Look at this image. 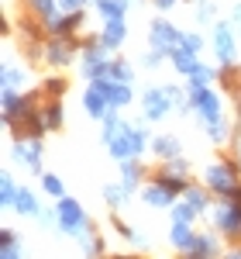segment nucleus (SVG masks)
Returning a JSON list of instances; mask_svg holds the SVG:
<instances>
[{
    "label": "nucleus",
    "mask_w": 241,
    "mask_h": 259,
    "mask_svg": "<svg viewBox=\"0 0 241 259\" xmlns=\"http://www.w3.org/2000/svg\"><path fill=\"white\" fill-rule=\"evenodd\" d=\"M207 139L217 142V145H221V142H227V124H224V118H221V121H210V124H207Z\"/></svg>",
    "instance_id": "72a5a7b5"
},
{
    "label": "nucleus",
    "mask_w": 241,
    "mask_h": 259,
    "mask_svg": "<svg viewBox=\"0 0 241 259\" xmlns=\"http://www.w3.org/2000/svg\"><path fill=\"white\" fill-rule=\"evenodd\" d=\"M41 190L48 197H66V187H62V180L55 173H41Z\"/></svg>",
    "instance_id": "c756f323"
},
{
    "label": "nucleus",
    "mask_w": 241,
    "mask_h": 259,
    "mask_svg": "<svg viewBox=\"0 0 241 259\" xmlns=\"http://www.w3.org/2000/svg\"><path fill=\"white\" fill-rule=\"evenodd\" d=\"M83 252H86L90 259H97V256L103 252V239H97V235H86V239H83Z\"/></svg>",
    "instance_id": "f704fd0d"
},
{
    "label": "nucleus",
    "mask_w": 241,
    "mask_h": 259,
    "mask_svg": "<svg viewBox=\"0 0 241 259\" xmlns=\"http://www.w3.org/2000/svg\"><path fill=\"white\" fill-rule=\"evenodd\" d=\"M165 173H172V177H183V180H186V173H190V162L183 159V156H179V159H169Z\"/></svg>",
    "instance_id": "c9c22d12"
},
{
    "label": "nucleus",
    "mask_w": 241,
    "mask_h": 259,
    "mask_svg": "<svg viewBox=\"0 0 241 259\" xmlns=\"http://www.w3.org/2000/svg\"><path fill=\"white\" fill-rule=\"evenodd\" d=\"M214 52L224 66L234 62V35H231V24H217L214 28Z\"/></svg>",
    "instance_id": "9b49d317"
},
{
    "label": "nucleus",
    "mask_w": 241,
    "mask_h": 259,
    "mask_svg": "<svg viewBox=\"0 0 241 259\" xmlns=\"http://www.w3.org/2000/svg\"><path fill=\"white\" fill-rule=\"evenodd\" d=\"M152 152L159 156V159H179V152H183V145L176 135H159V139H152Z\"/></svg>",
    "instance_id": "2eb2a0df"
},
{
    "label": "nucleus",
    "mask_w": 241,
    "mask_h": 259,
    "mask_svg": "<svg viewBox=\"0 0 241 259\" xmlns=\"http://www.w3.org/2000/svg\"><path fill=\"white\" fill-rule=\"evenodd\" d=\"M155 4H159L162 11H169V7H172V4H176V0H155Z\"/></svg>",
    "instance_id": "37998d69"
},
{
    "label": "nucleus",
    "mask_w": 241,
    "mask_h": 259,
    "mask_svg": "<svg viewBox=\"0 0 241 259\" xmlns=\"http://www.w3.org/2000/svg\"><path fill=\"white\" fill-rule=\"evenodd\" d=\"M0 249H4V256H0V259H24V252L18 249V242H14V245H0Z\"/></svg>",
    "instance_id": "4c0bfd02"
},
{
    "label": "nucleus",
    "mask_w": 241,
    "mask_h": 259,
    "mask_svg": "<svg viewBox=\"0 0 241 259\" xmlns=\"http://www.w3.org/2000/svg\"><path fill=\"white\" fill-rule=\"evenodd\" d=\"M162 62V52H148V56H145V66H159Z\"/></svg>",
    "instance_id": "a19ab883"
},
{
    "label": "nucleus",
    "mask_w": 241,
    "mask_h": 259,
    "mask_svg": "<svg viewBox=\"0 0 241 259\" xmlns=\"http://www.w3.org/2000/svg\"><path fill=\"white\" fill-rule=\"evenodd\" d=\"M190 107L200 114L203 124H210V121H221V94H217V90H210V87L190 90Z\"/></svg>",
    "instance_id": "20e7f679"
},
{
    "label": "nucleus",
    "mask_w": 241,
    "mask_h": 259,
    "mask_svg": "<svg viewBox=\"0 0 241 259\" xmlns=\"http://www.w3.org/2000/svg\"><path fill=\"white\" fill-rule=\"evenodd\" d=\"M224 259H241V249H231V252H227Z\"/></svg>",
    "instance_id": "c03bdc74"
},
{
    "label": "nucleus",
    "mask_w": 241,
    "mask_h": 259,
    "mask_svg": "<svg viewBox=\"0 0 241 259\" xmlns=\"http://www.w3.org/2000/svg\"><path fill=\"white\" fill-rule=\"evenodd\" d=\"M38 114H41V121H45V132H59V128H62V104H59V100L41 104Z\"/></svg>",
    "instance_id": "aec40b11"
},
{
    "label": "nucleus",
    "mask_w": 241,
    "mask_h": 259,
    "mask_svg": "<svg viewBox=\"0 0 241 259\" xmlns=\"http://www.w3.org/2000/svg\"><path fill=\"white\" fill-rule=\"evenodd\" d=\"M14 242H18V235H14L11 228H4V232H0V245H14Z\"/></svg>",
    "instance_id": "ea45409f"
},
{
    "label": "nucleus",
    "mask_w": 241,
    "mask_h": 259,
    "mask_svg": "<svg viewBox=\"0 0 241 259\" xmlns=\"http://www.w3.org/2000/svg\"><path fill=\"white\" fill-rule=\"evenodd\" d=\"M24 90V87H28V69H18V66H11V62H7V66H4V90Z\"/></svg>",
    "instance_id": "5701e85b"
},
{
    "label": "nucleus",
    "mask_w": 241,
    "mask_h": 259,
    "mask_svg": "<svg viewBox=\"0 0 241 259\" xmlns=\"http://www.w3.org/2000/svg\"><path fill=\"white\" fill-rule=\"evenodd\" d=\"M97 7H100L103 18H124V11H128V0H97Z\"/></svg>",
    "instance_id": "c85d7f7f"
},
{
    "label": "nucleus",
    "mask_w": 241,
    "mask_h": 259,
    "mask_svg": "<svg viewBox=\"0 0 241 259\" xmlns=\"http://www.w3.org/2000/svg\"><path fill=\"white\" fill-rule=\"evenodd\" d=\"M197 218V211H193V207H190V204H176V207H172V225H190V221Z\"/></svg>",
    "instance_id": "473e14b6"
},
{
    "label": "nucleus",
    "mask_w": 241,
    "mask_h": 259,
    "mask_svg": "<svg viewBox=\"0 0 241 259\" xmlns=\"http://www.w3.org/2000/svg\"><path fill=\"white\" fill-rule=\"evenodd\" d=\"M141 180H145V166L138 159H124L120 162V183L128 187V190H135Z\"/></svg>",
    "instance_id": "6ab92c4d"
},
{
    "label": "nucleus",
    "mask_w": 241,
    "mask_h": 259,
    "mask_svg": "<svg viewBox=\"0 0 241 259\" xmlns=\"http://www.w3.org/2000/svg\"><path fill=\"white\" fill-rule=\"evenodd\" d=\"M169 111H172L169 90H165V87H148V90H145V118L148 121H162Z\"/></svg>",
    "instance_id": "6e6552de"
},
{
    "label": "nucleus",
    "mask_w": 241,
    "mask_h": 259,
    "mask_svg": "<svg viewBox=\"0 0 241 259\" xmlns=\"http://www.w3.org/2000/svg\"><path fill=\"white\" fill-rule=\"evenodd\" d=\"M55 4H59V0H31V7L38 11V18L45 21V24L55 21Z\"/></svg>",
    "instance_id": "2f4dec72"
},
{
    "label": "nucleus",
    "mask_w": 241,
    "mask_h": 259,
    "mask_svg": "<svg viewBox=\"0 0 241 259\" xmlns=\"http://www.w3.org/2000/svg\"><path fill=\"white\" fill-rule=\"evenodd\" d=\"M172 66H176V73H183V76H190V73H197V66H200V62H197V52H190V49H176V52H172Z\"/></svg>",
    "instance_id": "412c9836"
},
{
    "label": "nucleus",
    "mask_w": 241,
    "mask_h": 259,
    "mask_svg": "<svg viewBox=\"0 0 241 259\" xmlns=\"http://www.w3.org/2000/svg\"><path fill=\"white\" fill-rule=\"evenodd\" d=\"M214 76H217V73H214L210 66H197V73H190L186 80H190V90H200V87H210Z\"/></svg>",
    "instance_id": "bb28decb"
},
{
    "label": "nucleus",
    "mask_w": 241,
    "mask_h": 259,
    "mask_svg": "<svg viewBox=\"0 0 241 259\" xmlns=\"http://www.w3.org/2000/svg\"><path fill=\"white\" fill-rule=\"evenodd\" d=\"M169 242H172L179 252H190V249L197 245V232H193L190 225H172V232H169Z\"/></svg>",
    "instance_id": "a211bd4d"
},
{
    "label": "nucleus",
    "mask_w": 241,
    "mask_h": 259,
    "mask_svg": "<svg viewBox=\"0 0 241 259\" xmlns=\"http://www.w3.org/2000/svg\"><path fill=\"white\" fill-rule=\"evenodd\" d=\"M103 80H110V83H131V80H135V73H131V66H128V62L114 59V62H110V69H107V76H103Z\"/></svg>",
    "instance_id": "b1692460"
},
{
    "label": "nucleus",
    "mask_w": 241,
    "mask_h": 259,
    "mask_svg": "<svg viewBox=\"0 0 241 259\" xmlns=\"http://www.w3.org/2000/svg\"><path fill=\"white\" fill-rule=\"evenodd\" d=\"M217 239L214 235H197V245L186 252V259H217Z\"/></svg>",
    "instance_id": "f3484780"
},
{
    "label": "nucleus",
    "mask_w": 241,
    "mask_h": 259,
    "mask_svg": "<svg viewBox=\"0 0 241 259\" xmlns=\"http://www.w3.org/2000/svg\"><path fill=\"white\" fill-rule=\"evenodd\" d=\"M14 159L24 162L31 173L41 169V142L38 139H18L14 142Z\"/></svg>",
    "instance_id": "9d476101"
},
{
    "label": "nucleus",
    "mask_w": 241,
    "mask_h": 259,
    "mask_svg": "<svg viewBox=\"0 0 241 259\" xmlns=\"http://www.w3.org/2000/svg\"><path fill=\"white\" fill-rule=\"evenodd\" d=\"M73 56H76V52H73V45L66 38H52L45 45V62H48V66H69Z\"/></svg>",
    "instance_id": "f8f14e48"
},
{
    "label": "nucleus",
    "mask_w": 241,
    "mask_h": 259,
    "mask_svg": "<svg viewBox=\"0 0 241 259\" xmlns=\"http://www.w3.org/2000/svg\"><path fill=\"white\" fill-rule=\"evenodd\" d=\"M203 180H207V187H210L214 194L241 204V180H238V173H234L231 162H210L207 173H203Z\"/></svg>",
    "instance_id": "f257e3e1"
},
{
    "label": "nucleus",
    "mask_w": 241,
    "mask_h": 259,
    "mask_svg": "<svg viewBox=\"0 0 241 259\" xmlns=\"http://www.w3.org/2000/svg\"><path fill=\"white\" fill-rule=\"evenodd\" d=\"M200 18H203V21L214 18V7H210V4H200Z\"/></svg>",
    "instance_id": "79ce46f5"
},
{
    "label": "nucleus",
    "mask_w": 241,
    "mask_h": 259,
    "mask_svg": "<svg viewBox=\"0 0 241 259\" xmlns=\"http://www.w3.org/2000/svg\"><path fill=\"white\" fill-rule=\"evenodd\" d=\"M214 225L221 228L227 239H241V204L238 200H227L214 211Z\"/></svg>",
    "instance_id": "0eeeda50"
},
{
    "label": "nucleus",
    "mask_w": 241,
    "mask_h": 259,
    "mask_svg": "<svg viewBox=\"0 0 241 259\" xmlns=\"http://www.w3.org/2000/svg\"><path fill=\"white\" fill-rule=\"evenodd\" d=\"M59 228L66 235H73V239H86L90 235V221H86V211H83L80 200L73 197H59Z\"/></svg>",
    "instance_id": "f03ea898"
},
{
    "label": "nucleus",
    "mask_w": 241,
    "mask_h": 259,
    "mask_svg": "<svg viewBox=\"0 0 241 259\" xmlns=\"http://www.w3.org/2000/svg\"><path fill=\"white\" fill-rule=\"evenodd\" d=\"M128 197H131V190H128L124 183H107V187H103V200L114 204V207H120Z\"/></svg>",
    "instance_id": "393cba45"
},
{
    "label": "nucleus",
    "mask_w": 241,
    "mask_h": 259,
    "mask_svg": "<svg viewBox=\"0 0 241 259\" xmlns=\"http://www.w3.org/2000/svg\"><path fill=\"white\" fill-rule=\"evenodd\" d=\"M120 132H124V124L117 121V114H110V118H103V132H100V139L107 142V145H114Z\"/></svg>",
    "instance_id": "cd10ccee"
},
{
    "label": "nucleus",
    "mask_w": 241,
    "mask_h": 259,
    "mask_svg": "<svg viewBox=\"0 0 241 259\" xmlns=\"http://www.w3.org/2000/svg\"><path fill=\"white\" fill-rule=\"evenodd\" d=\"M183 204H190V207L200 214V211H207V194H203V190H197V187H186V194H183Z\"/></svg>",
    "instance_id": "7c9ffc66"
},
{
    "label": "nucleus",
    "mask_w": 241,
    "mask_h": 259,
    "mask_svg": "<svg viewBox=\"0 0 241 259\" xmlns=\"http://www.w3.org/2000/svg\"><path fill=\"white\" fill-rule=\"evenodd\" d=\"M141 197H145V204H148V207H165V204H172V197H176V194H172V190H165L162 183H155V180H152V183L141 190Z\"/></svg>",
    "instance_id": "dca6fc26"
},
{
    "label": "nucleus",
    "mask_w": 241,
    "mask_h": 259,
    "mask_svg": "<svg viewBox=\"0 0 241 259\" xmlns=\"http://www.w3.org/2000/svg\"><path fill=\"white\" fill-rule=\"evenodd\" d=\"M234 24L241 28V7H234Z\"/></svg>",
    "instance_id": "a18cd8bd"
},
{
    "label": "nucleus",
    "mask_w": 241,
    "mask_h": 259,
    "mask_svg": "<svg viewBox=\"0 0 241 259\" xmlns=\"http://www.w3.org/2000/svg\"><path fill=\"white\" fill-rule=\"evenodd\" d=\"M107 69H110V59H107V49H97V45H86L83 49V59H80V73L86 80H103L107 76Z\"/></svg>",
    "instance_id": "423d86ee"
},
{
    "label": "nucleus",
    "mask_w": 241,
    "mask_h": 259,
    "mask_svg": "<svg viewBox=\"0 0 241 259\" xmlns=\"http://www.w3.org/2000/svg\"><path fill=\"white\" fill-rule=\"evenodd\" d=\"M86 114L90 118H97V121H103V118H110L114 114V107H110V100H107V94H103V87L97 80L90 83V90H86Z\"/></svg>",
    "instance_id": "1a4fd4ad"
},
{
    "label": "nucleus",
    "mask_w": 241,
    "mask_h": 259,
    "mask_svg": "<svg viewBox=\"0 0 241 259\" xmlns=\"http://www.w3.org/2000/svg\"><path fill=\"white\" fill-rule=\"evenodd\" d=\"M97 83L103 87V94H107V100H110L114 111L131 104V83H110V80H97Z\"/></svg>",
    "instance_id": "4468645a"
},
{
    "label": "nucleus",
    "mask_w": 241,
    "mask_h": 259,
    "mask_svg": "<svg viewBox=\"0 0 241 259\" xmlns=\"http://www.w3.org/2000/svg\"><path fill=\"white\" fill-rule=\"evenodd\" d=\"M83 4H86V0H59V7H62V11H69V14H80Z\"/></svg>",
    "instance_id": "58836bf2"
},
{
    "label": "nucleus",
    "mask_w": 241,
    "mask_h": 259,
    "mask_svg": "<svg viewBox=\"0 0 241 259\" xmlns=\"http://www.w3.org/2000/svg\"><path fill=\"white\" fill-rule=\"evenodd\" d=\"M110 149V156L114 159H141V152L148 149V132L145 128H131V124H124V132L117 135L114 145H107Z\"/></svg>",
    "instance_id": "7ed1b4c3"
},
{
    "label": "nucleus",
    "mask_w": 241,
    "mask_h": 259,
    "mask_svg": "<svg viewBox=\"0 0 241 259\" xmlns=\"http://www.w3.org/2000/svg\"><path fill=\"white\" fill-rule=\"evenodd\" d=\"M234 156H238V162H241V139L234 142Z\"/></svg>",
    "instance_id": "49530a36"
},
{
    "label": "nucleus",
    "mask_w": 241,
    "mask_h": 259,
    "mask_svg": "<svg viewBox=\"0 0 241 259\" xmlns=\"http://www.w3.org/2000/svg\"><path fill=\"white\" fill-rule=\"evenodd\" d=\"M14 211H18V214H41L38 197H35L28 187H21V190H18V200H14Z\"/></svg>",
    "instance_id": "4be33fe9"
},
{
    "label": "nucleus",
    "mask_w": 241,
    "mask_h": 259,
    "mask_svg": "<svg viewBox=\"0 0 241 259\" xmlns=\"http://www.w3.org/2000/svg\"><path fill=\"white\" fill-rule=\"evenodd\" d=\"M183 49H190V52H200V49H203V38H200V35H183Z\"/></svg>",
    "instance_id": "e433bc0d"
},
{
    "label": "nucleus",
    "mask_w": 241,
    "mask_h": 259,
    "mask_svg": "<svg viewBox=\"0 0 241 259\" xmlns=\"http://www.w3.org/2000/svg\"><path fill=\"white\" fill-rule=\"evenodd\" d=\"M148 41H152V49H155V52L172 56V52L183 45V35L169 24V21H152V28H148Z\"/></svg>",
    "instance_id": "39448f33"
},
{
    "label": "nucleus",
    "mask_w": 241,
    "mask_h": 259,
    "mask_svg": "<svg viewBox=\"0 0 241 259\" xmlns=\"http://www.w3.org/2000/svg\"><path fill=\"white\" fill-rule=\"evenodd\" d=\"M18 183L11 180V173H4V180H0V200H4V207H14V200H18Z\"/></svg>",
    "instance_id": "a878e982"
},
{
    "label": "nucleus",
    "mask_w": 241,
    "mask_h": 259,
    "mask_svg": "<svg viewBox=\"0 0 241 259\" xmlns=\"http://www.w3.org/2000/svg\"><path fill=\"white\" fill-rule=\"evenodd\" d=\"M128 35V28H124V18H107L103 21V31H100V45L103 49H117L120 41Z\"/></svg>",
    "instance_id": "ddd939ff"
}]
</instances>
